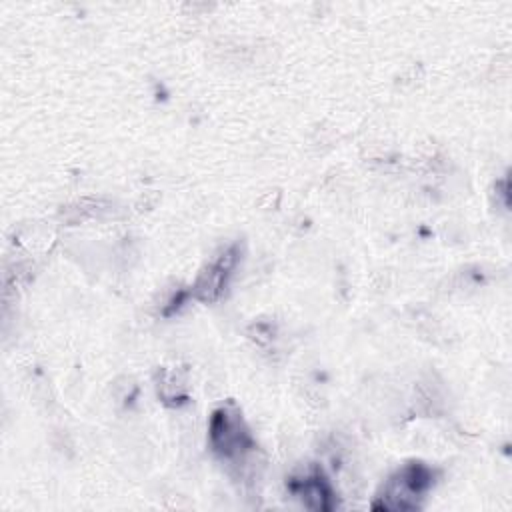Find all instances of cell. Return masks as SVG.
Segmentation results:
<instances>
[{"label":"cell","mask_w":512,"mask_h":512,"mask_svg":"<svg viewBox=\"0 0 512 512\" xmlns=\"http://www.w3.org/2000/svg\"><path fill=\"white\" fill-rule=\"evenodd\" d=\"M288 488L292 494L300 498V502L308 510L330 512L336 508V494L330 480L324 476L320 468H312L302 476H294L288 480Z\"/></svg>","instance_id":"4"},{"label":"cell","mask_w":512,"mask_h":512,"mask_svg":"<svg viewBox=\"0 0 512 512\" xmlns=\"http://www.w3.org/2000/svg\"><path fill=\"white\" fill-rule=\"evenodd\" d=\"M238 246L232 244L224 248L196 278L192 286V296L202 302H216L228 282V276L232 274L236 262H238Z\"/></svg>","instance_id":"3"},{"label":"cell","mask_w":512,"mask_h":512,"mask_svg":"<svg viewBox=\"0 0 512 512\" xmlns=\"http://www.w3.org/2000/svg\"><path fill=\"white\" fill-rule=\"evenodd\" d=\"M434 484V472L422 462H408L400 466L380 488L372 508L388 512H404L420 508L426 492Z\"/></svg>","instance_id":"1"},{"label":"cell","mask_w":512,"mask_h":512,"mask_svg":"<svg viewBox=\"0 0 512 512\" xmlns=\"http://www.w3.org/2000/svg\"><path fill=\"white\" fill-rule=\"evenodd\" d=\"M212 450L228 462L244 460L254 450V438L234 404L220 406L210 416L208 426Z\"/></svg>","instance_id":"2"}]
</instances>
